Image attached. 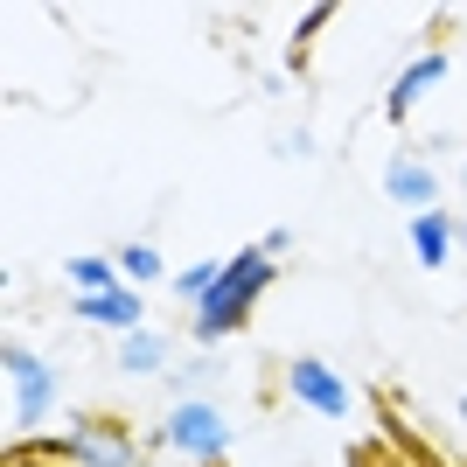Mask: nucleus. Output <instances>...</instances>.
Segmentation results:
<instances>
[{"mask_svg":"<svg viewBox=\"0 0 467 467\" xmlns=\"http://www.w3.org/2000/svg\"><path fill=\"white\" fill-rule=\"evenodd\" d=\"M112 258H119V279H126V286H140V293H147V286H168V279H175L154 237H133V244H119Z\"/></svg>","mask_w":467,"mask_h":467,"instance_id":"nucleus-10","label":"nucleus"},{"mask_svg":"<svg viewBox=\"0 0 467 467\" xmlns=\"http://www.w3.org/2000/svg\"><path fill=\"white\" fill-rule=\"evenodd\" d=\"M0 377H7V419H15V440L28 432L36 440L63 405V377L49 356H36L21 335H7V349H0Z\"/></svg>","mask_w":467,"mask_h":467,"instance_id":"nucleus-2","label":"nucleus"},{"mask_svg":"<svg viewBox=\"0 0 467 467\" xmlns=\"http://www.w3.org/2000/svg\"><path fill=\"white\" fill-rule=\"evenodd\" d=\"M328 21H335V0H314L307 15L293 21V49H286V78H293V70H300V63H307V42H314V36H321V28H328Z\"/></svg>","mask_w":467,"mask_h":467,"instance_id":"nucleus-14","label":"nucleus"},{"mask_svg":"<svg viewBox=\"0 0 467 467\" xmlns=\"http://www.w3.org/2000/svg\"><path fill=\"white\" fill-rule=\"evenodd\" d=\"M273 154H279V161H314L321 147H314V133H307V126H293V133H279V147H273Z\"/></svg>","mask_w":467,"mask_h":467,"instance_id":"nucleus-16","label":"nucleus"},{"mask_svg":"<svg viewBox=\"0 0 467 467\" xmlns=\"http://www.w3.org/2000/svg\"><path fill=\"white\" fill-rule=\"evenodd\" d=\"M63 279L78 293H112V286H126L119 279V258H105V252H70L63 258Z\"/></svg>","mask_w":467,"mask_h":467,"instance_id":"nucleus-12","label":"nucleus"},{"mask_svg":"<svg viewBox=\"0 0 467 467\" xmlns=\"http://www.w3.org/2000/svg\"><path fill=\"white\" fill-rule=\"evenodd\" d=\"M461 237H467V223H461Z\"/></svg>","mask_w":467,"mask_h":467,"instance_id":"nucleus-20","label":"nucleus"},{"mask_svg":"<svg viewBox=\"0 0 467 467\" xmlns=\"http://www.w3.org/2000/svg\"><path fill=\"white\" fill-rule=\"evenodd\" d=\"M384 195H390L405 216L440 210V175H432V161H419L411 147H398V154L384 161Z\"/></svg>","mask_w":467,"mask_h":467,"instance_id":"nucleus-7","label":"nucleus"},{"mask_svg":"<svg viewBox=\"0 0 467 467\" xmlns=\"http://www.w3.org/2000/svg\"><path fill=\"white\" fill-rule=\"evenodd\" d=\"M216 370H223V363H216L210 349H195L189 363H175V370H168V405H175V398H210Z\"/></svg>","mask_w":467,"mask_h":467,"instance_id":"nucleus-13","label":"nucleus"},{"mask_svg":"<svg viewBox=\"0 0 467 467\" xmlns=\"http://www.w3.org/2000/svg\"><path fill=\"white\" fill-rule=\"evenodd\" d=\"M147 440L112 411H78L63 426V467H140Z\"/></svg>","mask_w":467,"mask_h":467,"instance_id":"nucleus-4","label":"nucleus"},{"mask_svg":"<svg viewBox=\"0 0 467 467\" xmlns=\"http://www.w3.org/2000/svg\"><path fill=\"white\" fill-rule=\"evenodd\" d=\"M453 63H447V49H419V57L405 63V70H398V78H390V91H384V119L390 126H405L411 112H419V98L432 91V84L447 78Z\"/></svg>","mask_w":467,"mask_h":467,"instance_id":"nucleus-8","label":"nucleus"},{"mask_svg":"<svg viewBox=\"0 0 467 467\" xmlns=\"http://www.w3.org/2000/svg\"><path fill=\"white\" fill-rule=\"evenodd\" d=\"M216 273H223V258H195V265H182V273L168 279V293H175V300H189V307H195V300H202V293L216 286Z\"/></svg>","mask_w":467,"mask_h":467,"instance_id":"nucleus-15","label":"nucleus"},{"mask_svg":"<svg viewBox=\"0 0 467 467\" xmlns=\"http://www.w3.org/2000/svg\"><path fill=\"white\" fill-rule=\"evenodd\" d=\"M279 279V258H265L258 244H244V252H231L223 258V273H216V286L202 293L189 307V335H195V349H223L231 335H244L252 328V307L265 300V286Z\"/></svg>","mask_w":467,"mask_h":467,"instance_id":"nucleus-1","label":"nucleus"},{"mask_svg":"<svg viewBox=\"0 0 467 467\" xmlns=\"http://www.w3.org/2000/svg\"><path fill=\"white\" fill-rule=\"evenodd\" d=\"M70 314H78L84 328H105V335H133V328H154V321H147V293H140V286H112V293H78V300H70Z\"/></svg>","mask_w":467,"mask_h":467,"instance_id":"nucleus-6","label":"nucleus"},{"mask_svg":"<svg viewBox=\"0 0 467 467\" xmlns=\"http://www.w3.org/2000/svg\"><path fill=\"white\" fill-rule=\"evenodd\" d=\"M453 419H461V426H467V398H461V405H453Z\"/></svg>","mask_w":467,"mask_h":467,"instance_id":"nucleus-18","label":"nucleus"},{"mask_svg":"<svg viewBox=\"0 0 467 467\" xmlns=\"http://www.w3.org/2000/svg\"><path fill=\"white\" fill-rule=\"evenodd\" d=\"M405 244H411V258H419V273H440V265L453 258V244H461V216L419 210V216H411V231H405Z\"/></svg>","mask_w":467,"mask_h":467,"instance_id":"nucleus-9","label":"nucleus"},{"mask_svg":"<svg viewBox=\"0 0 467 467\" xmlns=\"http://www.w3.org/2000/svg\"><path fill=\"white\" fill-rule=\"evenodd\" d=\"M126 377H161L168 370V335L161 328H133V335H119V356H112Z\"/></svg>","mask_w":467,"mask_h":467,"instance_id":"nucleus-11","label":"nucleus"},{"mask_svg":"<svg viewBox=\"0 0 467 467\" xmlns=\"http://www.w3.org/2000/svg\"><path fill=\"white\" fill-rule=\"evenodd\" d=\"M279 384H286V398H293L300 411H314V419H349V405H356L349 377L335 370L328 356H293Z\"/></svg>","mask_w":467,"mask_h":467,"instance_id":"nucleus-5","label":"nucleus"},{"mask_svg":"<svg viewBox=\"0 0 467 467\" xmlns=\"http://www.w3.org/2000/svg\"><path fill=\"white\" fill-rule=\"evenodd\" d=\"M231 419H223V405L216 398H175V405L161 411V426L147 432V447H168L182 453L189 467H223L231 461Z\"/></svg>","mask_w":467,"mask_h":467,"instance_id":"nucleus-3","label":"nucleus"},{"mask_svg":"<svg viewBox=\"0 0 467 467\" xmlns=\"http://www.w3.org/2000/svg\"><path fill=\"white\" fill-rule=\"evenodd\" d=\"M258 252H265V258H286L293 252V231H286V223H273V231L258 237Z\"/></svg>","mask_w":467,"mask_h":467,"instance_id":"nucleus-17","label":"nucleus"},{"mask_svg":"<svg viewBox=\"0 0 467 467\" xmlns=\"http://www.w3.org/2000/svg\"><path fill=\"white\" fill-rule=\"evenodd\" d=\"M426 467H453V461H426Z\"/></svg>","mask_w":467,"mask_h":467,"instance_id":"nucleus-19","label":"nucleus"}]
</instances>
